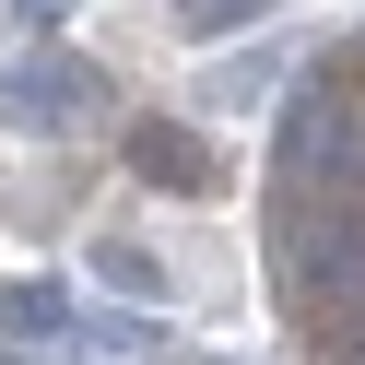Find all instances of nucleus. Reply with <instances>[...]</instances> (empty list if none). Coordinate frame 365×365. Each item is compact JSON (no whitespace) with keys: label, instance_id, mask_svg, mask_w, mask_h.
Instances as JSON below:
<instances>
[{"label":"nucleus","instance_id":"20e7f679","mask_svg":"<svg viewBox=\"0 0 365 365\" xmlns=\"http://www.w3.org/2000/svg\"><path fill=\"white\" fill-rule=\"evenodd\" d=\"M0 330H71V294H59V283H12V294H0Z\"/></svg>","mask_w":365,"mask_h":365},{"label":"nucleus","instance_id":"f03ea898","mask_svg":"<svg viewBox=\"0 0 365 365\" xmlns=\"http://www.w3.org/2000/svg\"><path fill=\"white\" fill-rule=\"evenodd\" d=\"M95 106H106V83L83 71V59H59V48H36V59L0 71V118L12 130H83Z\"/></svg>","mask_w":365,"mask_h":365},{"label":"nucleus","instance_id":"39448f33","mask_svg":"<svg viewBox=\"0 0 365 365\" xmlns=\"http://www.w3.org/2000/svg\"><path fill=\"white\" fill-rule=\"evenodd\" d=\"M95 271H106V283H118V294H142V307H153V294H165V271H153V259H142V247H130V236H106V247H95Z\"/></svg>","mask_w":365,"mask_h":365},{"label":"nucleus","instance_id":"6e6552de","mask_svg":"<svg viewBox=\"0 0 365 365\" xmlns=\"http://www.w3.org/2000/svg\"><path fill=\"white\" fill-rule=\"evenodd\" d=\"M12 12H24V24H59V12H71V0H12Z\"/></svg>","mask_w":365,"mask_h":365},{"label":"nucleus","instance_id":"423d86ee","mask_svg":"<svg viewBox=\"0 0 365 365\" xmlns=\"http://www.w3.org/2000/svg\"><path fill=\"white\" fill-rule=\"evenodd\" d=\"M259 12H271V0H177V24H189V36H224V24H259Z\"/></svg>","mask_w":365,"mask_h":365},{"label":"nucleus","instance_id":"f257e3e1","mask_svg":"<svg viewBox=\"0 0 365 365\" xmlns=\"http://www.w3.org/2000/svg\"><path fill=\"white\" fill-rule=\"evenodd\" d=\"M307 307L365 330V189H330V212L307 224Z\"/></svg>","mask_w":365,"mask_h":365},{"label":"nucleus","instance_id":"0eeeda50","mask_svg":"<svg viewBox=\"0 0 365 365\" xmlns=\"http://www.w3.org/2000/svg\"><path fill=\"white\" fill-rule=\"evenodd\" d=\"M259 83H271V48H259V59H224V71H212V106H247Z\"/></svg>","mask_w":365,"mask_h":365},{"label":"nucleus","instance_id":"7ed1b4c3","mask_svg":"<svg viewBox=\"0 0 365 365\" xmlns=\"http://www.w3.org/2000/svg\"><path fill=\"white\" fill-rule=\"evenodd\" d=\"M130 153H142V177H165V189H200V177H212V165H200V142H189V130H142Z\"/></svg>","mask_w":365,"mask_h":365}]
</instances>
